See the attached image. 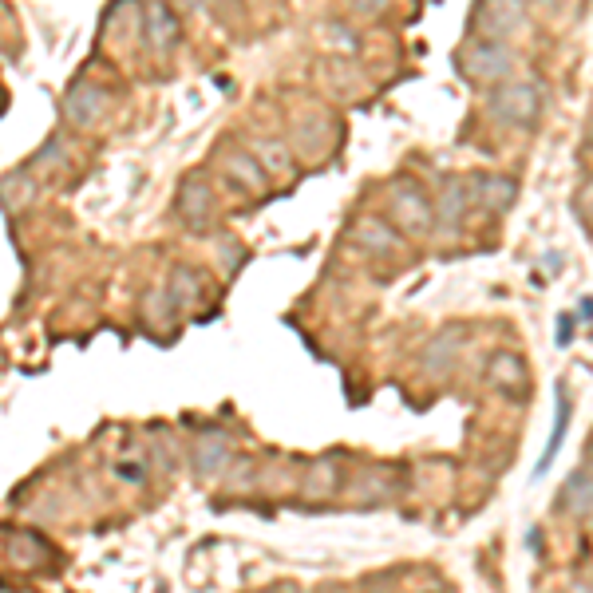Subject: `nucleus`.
Wrapping results in <instances>:
<instances>
[{"mask_svg":"<svg viewBox=\"0 0 593 593\" xmlns=\"http://www.w3.org/2000/svg\"><path fill=\"white\" fill-rule=\"evenodd\" d=\"M566 427H570V400H566V392L558 388V420H554V435H550V443H546V451H542V459H538V467H534V479H542L546 467L554 463V455H558V447H562V439H566Z\"/></svg>","mask_w":593,"mask_h":593,"instance_id":"nucleus-2","label":"nucleus"},{"mask_svg":"<svg viewBox=\"0 0 593 593\" xmlns=\"http://www.w3.org/2000/svg\"><path fill=\"white\" fill-rule=\"evenodd\" d=\"M380 4H384V0H360V8H368V12H372V8H380Z\"/></svg>","mask_w":593,"mask_h":593,"instance_id":"nucleus-3","label":"nucleus"},{"mask_svg":"<svg viewBox=\"0 0 593 593\" xmlns=\"http://www.w3.org/2000/svg\"><path fill=\"white\" fill-rule=\"evenodd\" d=\"M495 111L510 123H530L538 115V91L530 84H510L495 95Z\"/></svg>","mask_w":593,"mask_h":593,"instance_id":"nucleus-1","label":"nucleus"}]
</instances>
